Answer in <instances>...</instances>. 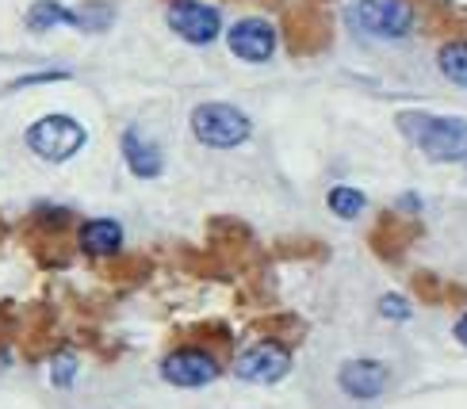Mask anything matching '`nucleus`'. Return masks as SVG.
Returning <instances> with one entry per match:
<instances>
[{"mask_svg":"<svg viewBox=\"0 0 467 409\" xmlns=\"http://www.w3.org/2000/svg\"><path fill=\"white\" fill-rule=\"evenodd\" d=\"M399 134L414 149H421L437 165H460L467 161V119L460 115H433V111H402Z\"/></svg>","mask_w":467,"mask_h":409,"instance_id":"1","label":"nucleus"},{"mask_svg":"<svg viewBox=\"0 0 467 409\" xmlns=\"http://www.w3.org/2000/svg\"><path fill=\"white\" fill-rule=\"evenodd\" d=\"M345 24L376 43H402L418 27V8L410 0H348Z\"/></svg>","mask_w":467,"mask_h":409,"instance_id":"2","label":"nucleus"},{"mask_svg":"<svg viewBox=\"0 0 467 409\" xmlns=\"http://www.w3.org/2000/svg\"><path fill=\"white\" fill-rule=\"evenodd\" d=\"M188 127H192V138L207 149H238L253 134L249 115L234 104H223V100H207L200 107H192Z\"/></svg>","mask_w":467,"mask_h":409,"instance_id":"3","label":"nucleus"},{"mask_svg":"<svg viewBox=\"0 0 467 409\" xmlns=\"http://www.w3.org/2000/svg\"><path fill=\"white\" fill-rule=\"evenodd\" d=\"M27 149L35 153V158H43L50 165H62L69 158H77V153L85 149L88 142V130L73 119V115H43V119H35L24 134Z\"/></svg>","mask_w":467,"mask_h":409,"instance_id":"4","label":"nucleus"},{"mask_svg":"<svg viewBox=\"0 0 467 409\" xmlns=\"http://www.w3.org/2000/svg\"><path fill=\"white\" fill-rule=\"evenodd\" d=\"M169 27L172 35H181L192 46H211L223 35V15L215 5H203V0H172L169 12Z\"/></svg>","mask_w":467,"mask_h":409,"instance_id":"5","label":"nucleus"},{"mask_svg":"<svg viewBox=\"0 0 467 409\" xmlns=\"http://www.w3.org/2000/svg\"><path fill=\"white\" fill-rule=\"evenodd\" d=\"M226 46H230V54L238 57V62L265 66V62H272V54H276L280 35H276V27H272L268 19L245 15L226 31Z\"/></svg>","mask_w":467,"mask_h":409,"instance_id":"6","label":"nucleus"},{"mask_svg":"<svg viewBox=\"0 0 467 409\" xmlns=\"http://www.w3.org/2000/svg\"><path fill=\"white\" fill-rule=\"evenodd\" d=\"M223 375V363L207 353V348H177L161 360V379L181 386V391H196Z\"/></svg>","mask_w":467,"mask_h":409,"instance_id":"7","label":"nucleus"},{"mask_svg":"<svg viewBox=\"0 0 467 409\" xmlns=\"http://www.w3.org/2000/svg\"><path fill=\"white\" fill-rule=\"evenodd\" d=\"M291 372V353L280 341H257L249 344L245 353L234 363V375L245 379V383H257V386H272L280 383Z\"/></svg>","mask_w":467,"mask_h":409,"instance_id":"8","label":"nucleus"},{"mask_svg":"<svg viewBox=\"0 0 467 409\" xmlns=\"http://www.w3.org/2000/svg\"><path fill=\"white\" fill-rule=\"evenodd\" d=\"M387 386H391V372H387L383 360L372 356H357V360H345L337 367V391L357 398V402H372L379 398Z\"/></svg>","mask_w":467,"mask_h":409,"instance_id":"9","label":"nucleus"},{"mask_svg":"<svg viewBox=\"0 0 467 409\" xmlns=\"http://www.w3.org/2000/svg\"><path fill=\"white\" fill-rule=\"evenodd\" d=\"M119 149H123V161L130 169V177L139 180H158L165 172V153L161 146L150 138V134H142L139 127H127L123 138H119Z\"/></svg>","mask_w":467,"mask_h":409,"instance_id":"10","label":"nucleus"},{"mask_svg":"<svg viewBox=\"0 0 467 409\" xmlns=\"http://www.w3.org/2000/svg\"><path fill=\"white\" fill-rule=\"evenodd\" d=\"M77 241L88 257H115L123 249V226L115 219H88L77 230Z\"/></svg>","mask_w":467,"mask_h":409,"instance_id":"11","label":"nucleus"},{"mask_svg":"<svg viewBox=\"0 0 467 409\" xmlns=\"http://www.w3.org/2000/svg\"><path fill=\"white\" fill-rule=\"evenodd\" d=\"M115 24V8L104 5V0H85L81 8H69V27L77 31H88V35H100Z\"/></svg>","mask_w":467,"mask_h":409,"instance_id":"12","label":"nucleus"},{"mask_svg":"<svg viewBox=\"0 0 467 409\" xmlns=\"http://www.w3.org/2000/svg\"><path fill=\"white\" fill-rule=\"evenodd\" d=\"M437 69L444 81H452L456 88H467V38H452L437 50Z\"/></svg>","mask_w":467,"mask_h":409,"instance_id":"13","label":"nucleus"},{"mask_svg":"<svg viewBox=\"0 0 467 409\" xmlns=\"http://www.w3.org/2000/svg\"><path fill=\"white\" fill-rule=\"evenodd\" d=\"M326 207H329V214H337V219L353 222V219H360V214H364L368 196H364V191H357L353 184H337V188H329Z\"/></svg>","mask_w":467,"mask_h":409,"instance_id":"14","label":"nucleus"},{"mask_svg":"<svg viewBox=\"0 0 467 409\" xmlns=\"http://www.w3.org/2000/svg\"><path fill=\"white\" fill-rule=\"evenodd\" d=\"M54 27H69V8L57 5V0H35L27 8V31L43 35V31H54Z\"/></svg>","mask_w":467,"mask_h":409,"instance_id":"15","label":"nucleus"},{"mask_svg":"<svg viewBox=\"0 0 467 409\" xmlns=\"http://www.w3.org/2000/svg\"><path fill=\"white\" fill-rule=\"evenodd\" d=\"M77 367H81V360H77V356H57L54 363H50V379H54V386H57V391H69V386H73V375H77Z\"/></svg>","mask_w":467,"mask_h":409,"instance_id":"16","label":"nucleus"},{"mask_svg":"<svg viewBox=\"0 0 467 409\" xmlns=\"http://www.w3.org/2000/svg\"><path fill=\"white\" fill-rule=\"evenodd\" d=\"M379 314H383L387 322H406V318L414 314V306L406 302L402 295H383V299H379Z\"/></svg>","mask_w":467,"mask_h":409,"instance_id":"17","label":"nucleus"},{"mask_svg":"<svg viewBox=\"0 0 467 409\" xmlns=\"http://www.w3.org/2000/svg\"><path fill=\"white\" fill-rule=\"evenodd\" d=\"M452 333H456V341L467 348V314H460V322H456V329H452Z\"/></svg>","mask_w":467,"mask_h":409,"instance_id":"18","label":"nucleus"},{"mask_svg":"<svg viewBox=\"0 0 467 409\" xmlns=\"http://www.w3.org/2000/svg\"><path fill=\"white\" fill-rule=\"evenodd\" d=\"M399 207H402V210H421V199H418V196H402Z\"/></svg>","mask_w":467,"mask_h":409,"instance_id":"19","label":"nucleus"}]
</instances>
